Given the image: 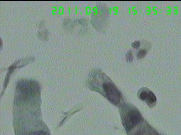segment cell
<instances>
[{
    "instance_id": "cell-7",
    "label": "cell",
    "mask_w": 181,
    "mask_h": 135,
    "mask_svg": "<svg viewBox=\"0 0 181 135\" xmlns=\"http://www.w3.org/2000/svg\"><path fill=\"white\" fill-rule=\"evenodd\" d=\"M126 59L128 62H132L133 60V54L131 50L128 51L126 54Z\"/></svg>"
},
{
    "instance_id": "cell-1",
    "label": "cell",
    "mask_w": 181,
    "mask_h": 135,
    "mask_svg": "<svg viewBox=\"0 0 181 135\" xmlns=\"http://www.w3.org/2000/svg\"><path fill=\"white\" fill-rule=\"evenodd\" d=\"M88 85L90 89L100 93L113 104H121L122 100L121 92L112 81L101 72H92L88 77Z\"/></svg>"
},
{
    "instance_id": "cell-4",
    "label": "cell",
    "mask_w": 181,
    "mask_h": 135,
    "mask_svg": "<svg viewBox=\"0 0 181 135\" xmlns=\"http://www.w3.org/2000/svg\"><path fill=\"white\" fill-rule=\"evenodd\" d=\"M137 97L142 101L144 102L150 107H153L157 102V98L152 91L144 87L139 90Z\"/></svg>"
},
{
    "instance_id": "cell-5",
    "label": "cell",
    "mask_w": 181,
    "mask_h": 135,
    "mask_svg": "<svg viewBox=\"0 0 181 135\" xmlns=\"http://www.w3.org/2000/svg\"><path fill=\"white\" fill-rule=\"evenodd\" d=\"M147 51L146 49H141L138 51L137 52V58L139 59L143 58L147 54Z\"/></svg>"
},
{
    "instance_id": "cell-8",
    "label": "cell",
    "mask_w": 181,
    "mask_h": 135,
    "mask_svg": "<svg viewBox=\"0 0 181 135\" xmlns=\"http://www.w3.org/2000/svg\"><path fill=\"white\" fill-rule=\"evenodd\" d=\"M131 46L132 47V48H134V49H138L141 46V42L139 41H135L134 42H132Z\"/></svg>"
},
{
    "instance_id": "cell-3",
    "label": "cell",
    "mask_w": 181,
    "mask_h": 135,
    "mask_svg": "<svg viewBox=\"0 0 181 135\" xmlns=\"http://www.w3.org/2000/svg\"><path fill=\"white\" fill-rule=\"evenodd\" d=\"M128 135H161L150 126L146 121L143 120Z\"/></svg>"
},
{
    "instance_id": "cell-6",
    "label": "cell",
    "mask_w": 181,
    "mask_h": 135,
    "mask_svg": "<svg viewBox=\"0 0 181 135\" xmlns=\"http://www.w3.org/2000/svg\"><path fill=\"white\" fill-rule=\"evenodd\" d=\"M29 135H50L47 131L44 130H38V131H34Z\"/></svg>"
},
{
    "instance_id": "cell-2",
    "label": "cell",
    "mask_w": 181,
    "mask_h": 135,
    "mask_svg": "<svg viewBox=\"0 0 181 135\" xmlns=\"http://www.w3.org/2000/svg\"><path fill=\"white\" fill-rule=\"evenodd\" d=\"M119 111L122 124L128 134L144 120L139 111L130 104L122 105Z\"/></svg>"
}]
</instances>
